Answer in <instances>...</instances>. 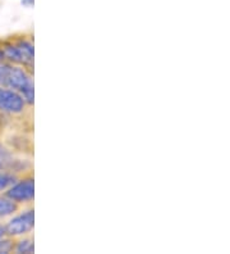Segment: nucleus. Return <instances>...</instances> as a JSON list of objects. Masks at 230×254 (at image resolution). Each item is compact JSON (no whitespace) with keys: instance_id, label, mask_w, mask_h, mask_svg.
Wrapping results in <instances>:
<instances>
[{"instance_id":"f257e3e1","label":"nucleus","mask_w":230,"mask_h":254,"mask_svg":"<svg viewBox=\"0 0 230 254\" xmlns=\"http://www.w3.org/2000/svg\"><path fill=\"white\" fill-rule=\"evenodd\" d=\"M4 86L18 91L23 99L26 100L27 106L32 107L35 103V84H34V72L28 71L22 65L9 64L6 71Z\"/></svg>"},{"instance_id":"f03ea898","label":"nucleus","mask_w":230,"mask_h":254,"mask_svg":"<svg viewBox=\"0 0 230 254\" xmlns=\"http://www.w3.org/2000/svg\"><path fill=\"white\" fill-rule=\"evenodd\" d=\"M8 236L12 239L31 235L35 229V209L31 205L21 207L13 216L5 220Z\"/></svg>"},{"instance_id":"7ed1b4c3","label":"nucleus","mask_w":230,"mask_h":254,"mask_svg":"<svg viewBox=\"0 0 230 254\" xmlns=\"http://www.w3.org/2000/svg\"><path fill=\"white\" fill-rule=\"evenodd\" d=\"M4 194L15 201L19 207L32 204L35 199V177L32 172L21 175Z\"/></svg>"},{"instance_id":"20e7f679","label":"nucleus","mask_w":230,"mask_h":254,"mask_svg":"<svg viewBox=\"0 0 230 254\" xmlns=\"http://www.w3.org/2000/svg\"><path fill=\"white\" fill-rule=\"evenodd\" d=\"M30 109L26 100L18 91L0 86V113L5 117H19Z\"/></svg>"},{"instance_id":"39448f33","label":"nucleus","mask_w":230,"mask_h":254,"mask_svg":"<svg viewBox=\"0 0 230 254\" xmlns=\"http://www.w3.org/2000/svg\"><path fill=\"white\" fill-rule=\"evenodd\" d=\"M14 43L17 44L19 52H21L23 61H25V68L34 72L35 63V44L34 39L27 35H15L12 36Z\"/></svg>"},{"instance_id":"423d86ee","label":"nucleus","mask_w":230,"mask_h":254,"mask_svg":"<svg viewBox=\"0 0 230 254\" xmlns=\"http://www.w3.org/2000/svg\"><path fill=\"white\" fill-rule=\"evenodd\" d=\"M13 253L15 254H34L35 253V240L32 234L31 235L21 236L14 239L13 244Z\"/></svg>"},{"instance_id":"0eeeda50","label":"nucleus","mask_w":230,"mask_h":254,"mask_svg":"<svg viewBox=\"0 0 230 254\" xmlns=\"http://www.w3.org/2000/svg\"><path fill=\"white\" fill-rule=\"evenodd\" d=\"M19 208L21 207L5 194H0V220L5 221L18 211Z\"/></svg>"},{"instance_id":"6e6552de","label":"nucleus","mask_w":230,"mask_h":254,"mask_svg":"<svg viewBox=\"0 0 230 254\" xmlns=\"http://www.w3.org/2000/svg\"><path fill=\"white\" fill-rule=\"evenodd\" d=\"M18 175L13 174L12 171L0 170V194H4L10 186L17 181Z\"/></svg>"},{"instance_id":"1a4fd4ad","label":"nucleus","mask_w":230,"mask_h":254,"mask_svg":"<svg viewBox=\"0 0 230 254\" xmlns=\"http://www.w3.org/2000/svg\"><path fill=\"white\" fill-rule=\"evenodd\" d=\"M8 236V231H6L5 221L0 220V239H4Z\"/></svg>"},{"instance_id":"9d476101","label":"nucleus","mask_w":230,"mask_h":254,"mask_svg":"<svg viewBox=\"0 0 230 254\" xmlns=\"http://www.w3.org/2000/svg\"><path fill=\"white\" fill-rule=\"evenodd\" d=\"M21 4L26 8H32L35 4V0H21Z\"/></svg>"},{"instance_id":"9b49d317","label":"nucleus","mask_w":230,"mask_h":254,"mask_svg":"<svg viewBox=\"0 0 230 254\" xmlns=\"http://www.w3.org/2000/svg\"><path fill=\"white\" fill-rule=\"evenodd\" d=\"M5 62V57H4L3 48H1V44H0V64Z\"/></svg>"},{"instance_id":"f8f14e48","label":"nucleus","mask_w":230,"mask_h":254,"mask_svg":"<svg viewBox=\"0 0 230 254\" xmlns=\"http://www.w3.org/2000/svg\"><path fill=\"white\" fill-rule=\"evenodd\" d=\"M0 170H5V161L0 159Z\"/></svg>"},{"instance_id":"ddd939ff","label":"nucleus","mask_w":230,"mask_h":254,"mask_svg":"<svg viewBox=\"0 0 230 254\" xmlns=\"http://www.w3.org/2000/svg\"><path fill=\"white\" fill-rule=\"evenodd\" d=\"M1 116H4V115H1V113H0V117H1Z\"/></svg>"}]
</instances>
